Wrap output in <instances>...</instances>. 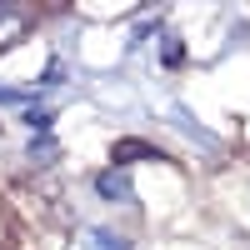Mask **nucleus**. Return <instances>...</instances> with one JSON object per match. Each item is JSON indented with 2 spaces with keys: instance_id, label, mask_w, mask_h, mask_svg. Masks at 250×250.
<instances>
[{
  "instance_id": "obj_7",
  "label": "nucleus",
  "mask_w": 250,
  "mask_h": 250,
  "mask_svg": "<svg viewBox=\"0 0 250 250\" xmlns=\"http://www.w3.org/2000/svg\"><path fill=\"white\" fill-rule=\"evenodd\" d=\"M155 30H160V25H155V20H140V25L130 30V45H140V40H150Z\"/></svg>"
},
{
  "instance_id": "obj_1",
  "label": "nucleus",
  "mask_w": 250,
  "mask_h": 250,
  "mask_svg": "<svg viewBox=\"0 0 250 250\" xmlns=\"http://www.w3.org/2000/svg\"><path fill=\"white\" fill-rule=\"evenodd\" d=\"M95 195L100 200H130V180H125L120 170H100L95 175Z\"/></svg>"
},
{
  "instance_id": "obj_3",
  "label": "nucleus",
  "mask_w": 250,
  "mask_h": 250,
  "mask_svg": "<svg viewBox=\"0 0 250 250\" xmlns=\"http://www.w3.org/2000/svg\"><path fill=\"white\" fill-rule=\"evenodd\" d=\"M160 60H165V70H175L180 60H185V40H180L175 30H165V35H160Z\"/></svg>"
},
{
  "instance_id": "obj_2",
  "label": "nucleus",
  "mask_w": 250,
  "mask_h": 250,
  "mask_svg": "<svg viewBox=\"0 0 250 250\" xmlns=\"http://www.w3.org/2000/svg\"><path fill=\"white\" fill-rule=\"evenodd\" d=\"M130 160H160V150L150 140H115V165H130Z\"/></svg>"
},
{
  "instance_id": "obj_8",
  "label": "nucleus",
  "mask_w": 250,
  "mask_h": 250,
  "mask_svg": "<svg viewBox=\"0 0 250 250\" xmlns=\"http://www.w3.org/2000/svg\"><path fill=\"white\" fill-rule=\"evenodd\" d=\"M65 75H70V70L60 65V60H50V70H45V85H60V80H65Z\"/></svg>"
},
{
  "instance_id": "obj_4",
  "label": "nucleus",
  "mask_w": 250,
  "mask_h": 250,
  "mask_svg": "<svg viewBox=\"0 0 250 250\" xmlns=\"http://www.w3.org/2000/svg\"><path fill=\"white\" fill-rule=\"evenodd\" d=\"M85 250H125V240H115L110 230H85Z\"/></svg>"
},
{
  "instance_id": "obj_5",
  "label": "nucleus",
  "mask_w": 250,
  "mask_h": 250,
  "mask_svg": "<svg viewBox=\"0 0 250 250\" xmlns=\"http://www.w3.org/2000/svg\"><path fill=\"white\" fill-rule=\"evenodd\" d=\"M55 155H60V150H55V140H50V135H40V140H30V160H35V165H50Z\"/></svg>"
},
{
  "instance_id": "obj_6",
  "label": "nucleus",
  "mask_w": 250,
  "mask_h": 250,
  "mask_svg": "<svg viewBox=\"0 0 250 250\" xmlns=\"http://www.w3.org/2000/svg\"><path fill=\"white\" fill-rule=\"evenodd\" d=\"M25 120L35 125V130H50V120H55V115H50L45 105H35V110H25Z\"/></svg>"
}]
</instances>
